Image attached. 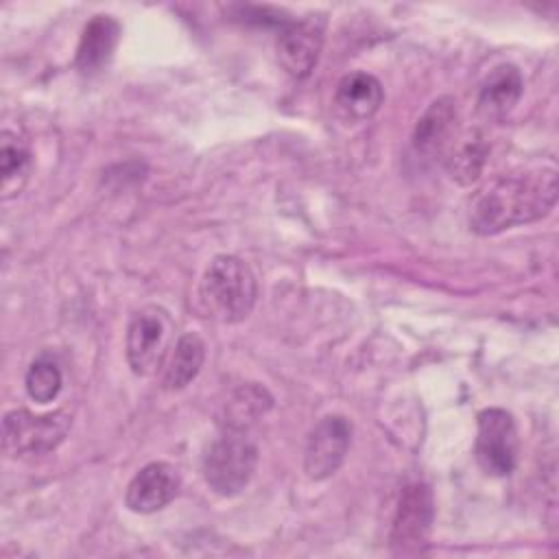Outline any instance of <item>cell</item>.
Listing matches in <instances>:
<instances>
[{"mask_svg":"<svg viewBox=\"0 0 559 559\" xmlns=\"http://www.w3.org/2000/svg\"><path fill=\"white\" fill-rule=\"evenodd\" d=\"M120 39V24L114 15H94L79 39L76 46V70L85 76L98 74L111 59Z\"/></svg>","mask_w":559,"mask_h":559,"instance_id":"obj_12","label":"cell"},{"mask_svg":"<svg viewBox=\"0 0 559 559\" xmlns=\"http://www.w3.org/2000/svg\"><path fill=\"white\" fill-rule=\"evenodd\" d=\"M271 406V397L260 386H242L236 391V397L229 404V415L236 419L229 428L242 430V424L253 421L258 415H264V411Z\"/></svg>","mask_w":559,"mask_h":559,"instance_id":"obj_19","label":"cell"},{"mask_svg":"<svg viewBox=\"0 0 559 559\" xmlns=\"http://www.w3.org/2000/svg\"><path fill=\"white\" fill-rule=\"evenodd\" d=\"M352 424L343 415H325L319 419L306 439L304 469L312 480L330 478L349 450Z\"/></svg>","mask_w":559,"mask_h":559,"instance_id":"obj_8","label":"cell"},{"mask_svg":"<svg viewBox=\"0 0 559 559\" xmlns=\"http://www.w3.org/2000/svg\"><path fill=\"white\" fill-rule=\"evenodd\" d=\"M382 98V83L373 74L356 70L338 81L334 105L347 120H367L380 109Z\"/></svg>","mask_w":559,"mask_h":559,"instance_id":"obj_14","label":"cell"},{"mask_svg":"<svg viewBox=\"0 0 559 559\" xmlns=\"http://www.w3.org/2000/svg\"><path fill=\"white\" fill-rule=\"evenodd\" d=\"M31 151L22 135L4 129L0 140V175H2V197L9 199L20 194L31 175Z\"/></svg>","mask_w":559,"mask_h":559,"instance_id":"obj_17","label":"cell"},{"mask_svg":"<svg viewBox=\"0 0 559 559\" xmlns=\"http://www.w3.org/2000/svg\"><path fill=\"white\" fill-rule=\"evenodd\" d=\"M432 493L424 483L404 487L391 526V548L397 555H415L426 546L432 526Z\"/></svg>","mask_w":559,"mask_h":559,"instance_id":"obj_7","label":"cell"},{"mask_svg":"<svg viewBox=\"0 0 559 559\" xmlns=\"http://www.w3.org/2000/svg\"><path fill=\"white\" fill-rule=\"evenodd\" d=\"M557 203L555 168L504 175L480 188L469 201V227L491 236L546 216Z\"/></svg>","mask_w":559,"mask_h":559,"instance_id":"obj_1","label":"cell"},{"mask_svg":"<svg viewBox=\"0 0 559 559\" xmlns=\"http://www.w3.org/2000/svg\"><path fill=\"white\" fill-rule=\"evenodd\" d=\"M179 472L164 461L144 465L127 485L124 502L133 513H155L164 509L179 491Z\"/></svg>","mask_w":559,"mask_h":559,"instance_id":"obj_10","label":"cell"},{"mask_svg":"<svg viewBox=\"0 0 559 559\" xmlns=\"http://www.w3.org/2000/svg\"><path fill=\"white\" fill-rule=\"evenodd\" d=\"M518 428L509 411L491 406L478 413L474 454L485 474L509 476L518 463Z\"/></svg>","mask_w":559,"mask_h":559,"instance_id":"obj_6","label":"cell"},{"mask_svg":"<svg viewBox=\"0 0 559 559\" xmlns=\"http://www.w3.org/2000/svg\"><path fill=\"white\" fill-rule=\"evenodd\" d=\"M175 321L162 306L140 308L127 328V362L135 376L155 373L173 347Z\"/></svg>","mask_w":559,"mask_h":559,"instance_id":"obj_4","label":"cell"},{"mask_svg":"<svg viewBox=\"0 0 559 559\" xmlns=\"http://www.w3.org/2000/svg\"><path fill=\"white\" fill-rule=\"evenodd\" d=\"M201 301L225 323L242 321L255 306L258 284L249 264L236 255H216L201 277Z\"/></svg>","mask_w":559,"mask_h":559,"instance_id":"obj_2","label":"cell"},{"mask_svg":"<svg viewBox=\"0 0 559 559\" xmlns=\"http://www.w3.org/2000/svg\"><path fill=\"white\" fill-rule=\"evenodd\" d=\"M459 109L452 96H441L428 105L413 131V148L426 159L445 157L456 138Z\"/></svg>","mask_w":559,"mask_h":559,"instance_id":"obj_11","label":"cell"},{"mask_svg":"<svg viewBox=\"0 0 559 559\" xmlns=\"http://www.w3.org/2000/svg\"><path fill=\"white\" fill-rule=\"evenodd\" d=\"M205 360V345L199 334H181L173 347V356L164 371V389L179 391L188 386L201 371Z\"/></svg>","mask_w":559,"mask_h":559,"instance_id":"obj_16","label":"cell"},{"mask_svg":"<svg viewBox=\"0 0 559 559\" xmlns=\"http://www.w3.org/2000/svg\"><path fill=\"white\" fill-rule=\"evenodd\" d=\"M323 15H306L282 26L277 35V57L290 76L304 79L312 72L323 46Z\"/></svg>","mask_w":559,"mask_h":559,"instance_id":"obj_9","label":"cell"},{"mask_svg":"<svg viewBox=\"0 0 559 559\" xmlns=\"http://www.w3.org/2000/svg\"><path fill=\"white\" fill-rule=\"evenodd\" d=\"M258 465L255 443L236 428L214 439L203 454V478L218 496H236L253 478Z\"/></svg>","mask_w":559,"mask_h":559,"instance_id":"obj_3","label":"cell"},{"mask_svg":"<svg viewBox=\"0 0 559 559\" xmlns=\"http://www.w3.org/2000/svg\"><path fill=\"white\" fill-rule=\"evenodd\" d=\"M522 90H524L522 74L515 66L502 63V66L493 68L480 85L478 100H476L478 114L485 120L504 118L518 105Z\"/></svg>","mask_w":559,"mask_h":559,"instance_id":"obj_13","label":"cell"},{"mask_svg":"<svg viewBox=\"0 0 559 559\" xmlns=\"http://www.w3.org/2000/svg\"><path fill=\"white\" fill-rule=\"evenodd\" d=\"M487 151V142L478 131L456 135L443 157L450 177L461 186L474 183L480 177Z\"/></svg>","mask_w":559,"mask_h":559,"instance_id":"obj_15","label":"cell"},{"mask_svg":"<svg viewBox=\"0 0 559 559\" xmlns=\"http://www.w3.org/2000/svg\"><path fill=\"white\" fill-rule=\"evenodd\" d=\"M26 393L37 404H48L59 397L63 386V373L59 362L50 354H39L26 371L24 378Z\"/></svg>","mask_w":559,"mask_h":559,"instance_id":"obj_18","label":"cell"},{"mask_svg":"<svg viewBox=\"0 0 559 559\" xmlns=\"http://www.w3.org/2000/svg\"><path fill=\"white\" fill-rule=\"evenodd\" d=\"M72 415L66 408L52 413H31L17 408L4 415L2 445L11 456H31L55 450L68 435Z\"/></svg>","mask_w":559,"mask_h":559,"instance_id":"obj_5","label":"cell"}]
</instances>
